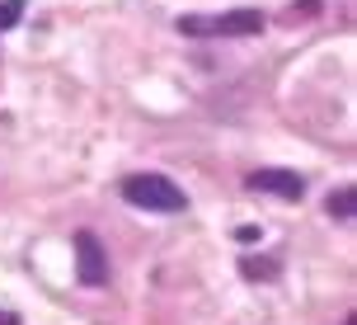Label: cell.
Returning a JSON list of instances; mask_svg holds the SVG:
<instances>
[{
  "instance_id": "1",
  "label": "cell",
  "mask_w": 357,
  "mask_h": 325,
  "mask_svg": "<svg viewBox=\"0 0 357 325\" xmlns=\"http://www.w3.org/2000/svg\"><path fill=\"white\" fill-rule=\"evenodd\" d=\"M183 38H254L268 29L264 10H226V15H178Z\"/></svg>"
},
{
  "instance_id": "2",
  "label": "cell",
  "mask_w": 357,
  "mask_h": 325,
  "mask_svg": "<svg viewBox=\"0 0 357 325\" xmlns=\"http://www.w3.org/2000/svg\"><path fill=\"white\" fill-rule=\"evenodd\" d=\"M123 198L132 203V208H146V212H183V208H188V194H183L169 175H155V170L127 175L123 180Z\"/></svg>"
},
{
  "instance_id": "3",
  "label": "cell",
  "mask_w": 357,
  "mask_h": 325,
  "mask_svg": "<svg viewBox=\"0 0 357 325\" xmlns=\"http://www.w3.org/2000/svg\"><path fill=\"white\" fill-rule=\"evenodd\" d=\"M75 278L85 288H104L108 283V254L94 231H75Z\"/></svg>"
},
{
  "instance_id": "4",
  "label": "cell",
  "mask_w": 357,
  "mask_h": 325,
  "mask_svg": "<svg viewBox=\"0 0 357 325\" xmlns=\"http://www.w3.org/2000/svg\"><path fill=\"white\" fill-rule=\"evenodd\" d=\"M250 189H254V194L287 198V203H301L305 198V180L296 175V170H254V175H250Z\"/></svg>"
},
{
  "instance_id": "5",
  "label": "cell",
  "mask_w": 357,
  "mask_h": 325,
  "mask_svg": "<svg viewBox=\"0 0 357 325\" xmlns=\"http://www.w3.org/2000/svg\"><path fill=\"white\" fill-rule=\"evenodd\" d=\"M353 208H357V198H353V189H348V184H343V189H334V194L324 198V212L339 217V222H348V217H353Z\"/></svg>"
},
{
  "instance_id": "6",
  "label": "cell",
  "mask_w": 357,
  "mask_h": 325,
  "mask_svg": "<svg viewBox=\"0 0 357 325\" xmlns=\"http://www.w3.org/2000/svg\"><path fill=\"white\" fill-rule=\"evenodd\" d=\"M240 273H245V278H273V273H278V259H250V254H245V259H240Z\"/></svg>"
},
{
  "instance_id": "7",
  "label": "cell",
  "mask_w": 357,
  "mask_h": 325,
  "mask_svg": "<svg viewBox=\"0 0 357 325\" xmlns=\"http://www.w3.org/2000/svg\"><path fill=\"white\" fill-rule=\"evenodd\" d=\"M19 15H24V0H0V34H5V29H15Z\"/></svg>"
}]
</instances>
